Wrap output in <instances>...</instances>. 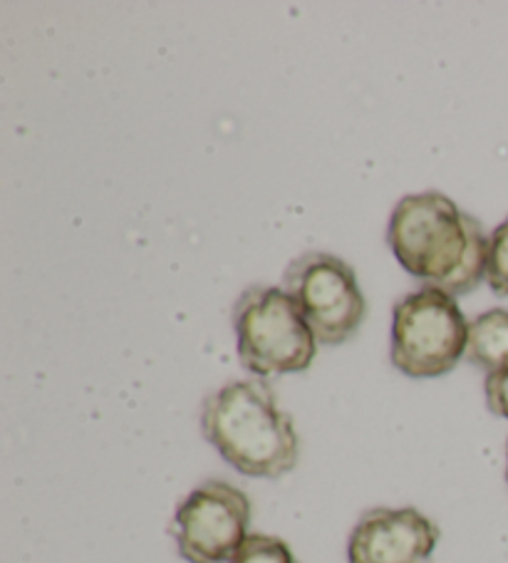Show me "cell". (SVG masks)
Here are the masks:
<instances>
[{"instance_id":"7a4b0ae2","label":"cell","mask_w":508,"mask_h":563,"mask_svg":"<svg viewBox=\"0 0 508 563\" xmlns=\"http://www.w3.org/2000/svg\"><path fill=\"white\" fill-rule=\"evenodd\" d=\"M201 432L246 477H286L300 457L292 417L280 410L270 383L261 377L229 383L211 393L201 405Z\"/></svg>"},{"instance_id":"7c38bea8","label":"cell","mask_w":508,"mask_h":563,"mask_svg":"<svg viewBox=\"0 0 508 563\" xmlns=\"http://www.w3.org/2000/svg\"><path fill=\"white\" fill-rule=\"evenodd\" d=\"M506 454H508V444H506ZM506 479H508V464H506Z\"/></svg>"},{"instance_id":"52a82bcc","label":"cell","mask_w":508,"mask_h":563,"mask_svg":"<svg viewBox=\"0 0 508 563\" xmlns=\"http://www.w3.org/2000/svg\"><path fill=\"white\" fill-rule=\"evenodd\" d=\"M439 543V527L412 507L369 509L347 541L350 563H427Z\"/></svg>"},{"instance_id":"30bf717a","label":"cell","mask_w":508,"mask_h":563,"mask_svg":"<svg viewBox=\"0 0 508 563\" xmlns=\"http://www.w3.org/2000/svg\"><path fill=\"white\" fill-rule=\"evenodd\" d=\"M486 284L494 294L508 296V219L498 223L494 234L488 236Z\"/></svg>"},{"instance_id":"8992f818","label":"cell","mask_w":508,"mask_h":563,"mask_svg":"<svg viewBox=\"0 0 508 563\" xmlns=\"http://www.w3.org/2000/svg\"><path fill=\"white\" fill-rule=\"evenodd\" d=\"M249 521L246 494L229 482L209 479L179 504L172 533L189 563H229L249 537Z\"/></svg>"},{"instance_id":"8fae6325","label":"cell","mask_w":508,"mask_h":563,"mask_svg":"<svg viewBox=\"0 0 508 563\" xmlns=\"http://www.w3.org/2000/svg\"><path fill=\"white\" fill-rule=\"evenodd\" d=\"M484 393H486L488 410H492L498 417H506V420H508V367H504V371H498V373L486 375Z\"/></svg>"},{"instance_id":"3957f363","label":"cell","mask_w":508,"mask_h":563,"mask_svg":"<svg viewBox=\"0 0 508 563\" xmlns=\"http://www.w3.org/2000/svg\"><path fill=\"white\" fill-rule=\"evenodd\" d=\"M233 330L241 365L256 377L308 371L318 341L283 288L251 286L233 306Z\"/></svg>"},{"instance_id":"ba28073f","label":"cell","mask_w":508,"mask_h":563,"mask_svg":"<svg viewBox=\"0 0 508 563\" xmlns=\"http://www.w3.org/2000/svg\"><path fill=\"white\" fill-rule=\"evenodd\" d=\"M464 357L488 375L508 367V310L492 308L468 323Z\"/></svg>"},{"instance_id":"6da1fadb","label":"cell","mask_w":508,"mask_h":563,"mask_svg":"<svg viewBox=\"0 0 508 563\" xmlns=\"http://www.w3.org/2000/svg\"><path fill=\"white\" fill-rule=\"evenodd\" d=\"M387 241L409 276L454 298L472 294L486 278L488 236L482 221L439 191L399 199Z\"/></svg>"},{"instance_id":"5b68a950","label":"cell","mask_w":508,"mask_h":563,"mask_svg":"<svg viewBox=\"0 0 508 563\" xmlns=\"http://www.w3.org/2000/svg\"><path fill=\"white\" fill-rule=\"evenodd\" d=\"M283 290L292 298L322 345L347 343L367 313L353 266L328 251H308L290 261L283 276Z\"/></svg>"},{"instance_id":"277c9868","label":"cell","mask_w":508,"mask_h":563,"mask_svg":"<svg viewBox=\"0 0 508 563\" xmlns=\"http://www.w3.org/2000/svg\"><path fill=\"white\" fill-rule=\"evenodd\" d=\"M466 335L468 323L456 298L422 286L395 306L389 357L409 377H439L464 357Z\"/></svg>"},{"instance_id":"9c48e42d","label":"cell","mask_w":508,"mask_h":563,"mask_svg":"<svg viewBox=\"0 0 508 563\" xmlns=\"http://www.w3.org/2000/svg\"><path fill=\"white\" fill-rule=\"evenodd\" d=\"M229 563H300L290 547L278 537L268 533H249L241 549L233 553Z\"/></svg>"}]
</instances>
